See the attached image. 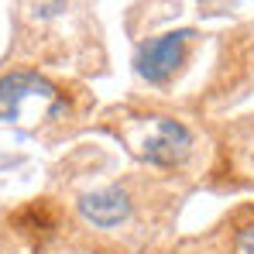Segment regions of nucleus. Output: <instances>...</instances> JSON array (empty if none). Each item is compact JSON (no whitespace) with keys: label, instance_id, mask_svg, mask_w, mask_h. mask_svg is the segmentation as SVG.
Wrapping results in <instances>:
<instances>
[{"label":"nucleus","instance_id":"obj_1","mask_svg":"<svg viewBox=\"0 0 254 254\" xmlns=\"http://www.w3.org/2000/svg\"><path fill=\"white\" fill-rule=\"evenodd\" d=\"M192 151V134L182 121L172 117H151L144 137L137 141V155L158 169H175L189 158Z\"/></svg>","mask_w":254,"mask_h":254},{"label":"nucleus","instance_id":"obj_2","mask_svg":"<svg viewBox=\"0 0 254 254\" xmlns=\"http://www.w3.org/2000/svg\"><path fill=\"white\" fill-rule=\"evenodd\" d=\"M192 38V31H169L158 35L148 45H141L137 52V76L148 83H165L175 76V69L186 62V42Z\"/></svg>","mask_w":254,"mask_h":254},{"label":"nucleus","instance_id":"obj_3","mask_svg":"<svg viewBox=\"0 0 254 254\" xmlns=\"http://www.w3.org/2000/svg\"><path fill=\"white\" fill-rule=\"evenodd\" d=\"M59 89L38 72H7L0 79V124L17 121L28 100H55Z\"/></svg>","mask_w":254,"mask_h":254},{"label":"nucleus","instance_id":"obj_4","mask_svg":"<svg viewBox=\"0 0 254 254\" xmlns=\"http://www.w3.org/2000/svg\"><path fill=\"white\" fill-rule=\"evenodd\" d=\"M79 213H83L86 223H93L100 230H110V227H121L130 216V196L121 186H107V189L86 192L79 199Z\"/></svg>","mask_w":254,"mask_h":254},{"label":"nucleus","instance_id":"obj_5","mask_svg":"<svg viewBox=\"0 0 254 254\" xmlns=\"http://www.w3.org/2000/svg\"><path fill=\"white\" fill-rule=\"evenodd\" d=\"M237 254H254V223H248L237 234Z\"/></svg>","mask_w":254,"mask_h":254}]
</instances>
